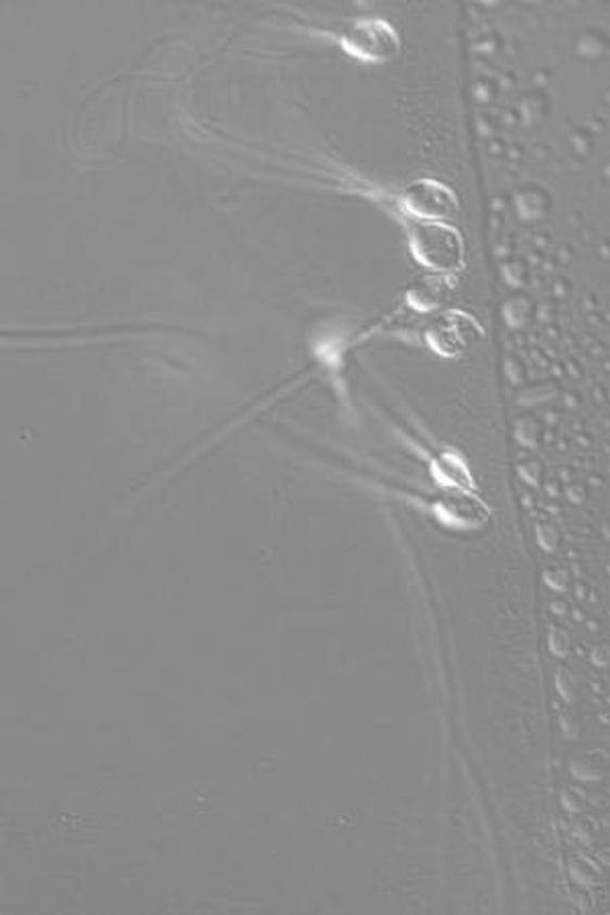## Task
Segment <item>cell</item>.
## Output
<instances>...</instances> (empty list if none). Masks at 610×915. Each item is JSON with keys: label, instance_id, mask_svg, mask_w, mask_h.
Returning a JSON list of instances; mask_svg holds the SVG:
<instances>
[{"label": "cell", "instance_id": "obj_1", "mask_svg": "<svg viewBox=\"0 0 610 915\" xmlns=\"http://www.w3.org/2000/svg\"><path fill=\"white\" fill-rule=\"evenodd\" d=\"M342 46L360 60L385 62L399 51V39L385 21L365 18L346 27L342 33Z\"/></svg>", "mask_w": 610, "mask_h": 915}, {"label": "cell", "instance_id": "obj_2", "mask_svg": "<svg viewBox=\"0 0 610 915\" xmlns=\"http://www.w3.org/2000/svg\"><path fill=\"white\" fill-rule=\"evenodd\" d=\"M405 206L416 212L418 216H425V218H440V216H450L452 212L456 209V200L454 193L435 183V181H419L414 183L405 195Z\"/></svg>", "mask_w": 610, "mask_h": 915}, {"label": "cell", "instance_id": "obj_3", "mask_svg": "<svg viewBox=\"0 0 610 915\" xmlns=\"http://www.w3.org/2000/svg\"><path fill=\"white\" fill-rule=\"evenodd\" d=\"M448 239L450 234L442 226H419L414 246L428 263H444L450 257V251L442 249L444 244H448Z\"/></svg>", "mask_w": 610, "mask_h": 915}]
</instances>
